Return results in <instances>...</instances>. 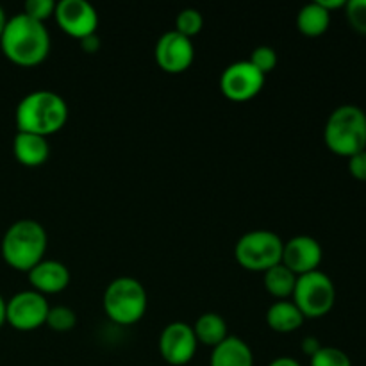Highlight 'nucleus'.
Returning a JSON list of instances; mask_svg holds the SVG:
<instances>
[{"label":"nucleus","mask_w":366,"mask_h":366,"mask_svg":"<svg viewBox=\"0 0 366 366\" xmlns=\"http://www.w3.org/2000/svg\"><path fill=\"white\" fill-rule=\"evenodd\" d=\"M0 49L7 61L16 66H38L50 54V34L45 24L32 20L25 13H18L7 18Z\"/></svg>","instance_id":"f257e3e1"},{"label":"nucleus","mask_w":366,"mask_h":366,"mask_svg":"<svg viewBox=\"0 0 366 366\" xmlns=\"http://www.w3.org/2000/svg\"><path fill=\"white\" fill-rule=\"evenodd\" d=\"M68 114V104L61 95L50 89L31 92L18 102L14 111L16 132H31L49 138L66 125Z\"/></svg>","instance_id":"f03ea898"},{"label":"nucleus","mask_w":366,"mask_h":366,"mask_svg":"<svg viewBox=\"0 0 366 366\" xmlns=\"http://www.w3.org/2000/svg\"><path fill=\"white\" fill-rule=\"evenodd\" d=\"M49 236L39 222L24 218L7 227L0 243V254L7 267L18 272H31L45 259Z\"/></svg>","instance_id":"7ed1b4c3"},{"label":"nucleus","mask_w":366,"mask_h":366,"mask_svg":"<svg viewBox=\"0 0 366 366\" xmlns=\"http://www.w3.org/2000/svg\"><path fill=\"white\" fill-rule=\"evenodd\" d=\"M325 147L340 157H352L366 149V113L345 104L329 114L324 127Z\"/></svg>","instance_id":"20e7f679"},{"label":"nucleus","mask_w":366,"mask_h":366,"mask_svg":"<svg viewBox=\"0 0 366 366\" xmlns=\"http://www.w3.org/2000/svg\"><path fill=\"white\" fill-rule=\"evenodd\" d=\"M104 313L117 325H134L145 317L149 297L134 277H118L107 285L102 297Z\"/></svg>","instance_id":"39448f33"},{"label":"nucleus","mask_w":366,"mask_h":366,"mask_svg":"<svg viewBox=\"0 0 366 366\" xmlns=\"http://www.w3.org/2000/svg\"><path fill=\"white\" fill-rule=\"evenodd\" d=\"M285 242L268 229L245 232L234 245V259L249 272H267L281 263Z\"/></svg>","instance_id":"423d86ee"},{"label":"nucleus","mask_w":366,"mask_h":366,"mask_svg":"<svg viewBox=\"0 0 366 366\" xmlns=\"http://www.w3.org/2000/svg\"><path fill=\"white\" fill-rule=\"evenodd\" d=\"M292 300L304 318H324L331 313L336 304V286L324 272H310L297 277Z\"/></svg>","instance_id":"0eeeda50"},{"label":"nucleus","mask_w":366,"mask_h":366,"mask_svg":"<svg viewBox=\"0 0 366 366\" xmlns=\"http://www.w3.org/2000/svg\"><path fill=\"white\" fill-rule=\"evenodd\" d=\"M50 304L34 290H25L7 300L6 324L20 332H31L46 324Z\"/></svg>","instance_id":"6e6552de"},{"label":"nucleus","mask_w":366,"mask_h":366,"mask_svg":"<svg viewBox=\"0 0 366 366\" xmlns=\"http://www.w3.org/2000/svg\"><path fill=\"white\" fill-rule=\"evenodd\" d=\"M264 77L249 59L229 64L220 75V92L231 102H249L263 89Z\"/></svg>","instance_id":"1a4fd4ad"},{"label":"nucleus","mask_w":366,"mask_h":366,"mask_svg":"<svg viewBox=\"0 0 366 366\" xmlns=\"http://www.w3.org/2000/svg\"><path fill=\"white\" fill-rule=\"evenodd\" d=\"M57 25L66 36L74 39H84L97 34L99 29V13L86 0H61L56 2L54 11Z\"/></svg>","instance_id":"9d476101"},{"label":"nucleus","mask_w":366,"mask_h":366,"mask_svg":"<svg viewBox=\"0 0 366 366\" xmlns=\"http://www.w3.org/2000/svg\"><path fill=\"white\" fill-rule=\"evenodd\" d=\"M154 59L167 74H184L195 61V45L192 39L179 34L177 31H168L157 39Z\"/></svg>","instance_id":"9b49d317"},{"label":"nucleus","mask_w":366,"mask_h":366,"mask_svg":"<svg viewBox=\"0 0 366 366\" xmlns=\"http://www.w3.org/2000/svg\"><path fill=\"white\" fill-rule=\"evenodd\" d=\"M199 342L192 325L184 322H172L161 331L159 354L168 365L184 366L195 357Z\"/></svg>","instance_id":"f8f14e48"},{"label":"nucleus","mask_w":366,"mask_h":366,"mask_svg":"<svg viewBox=\"0 0 366 366\" xmlns=\"http://www.w3.org/2000/svg\"><path fill=\"white\" fill-rule=\"evenodd\" d=\"M322 259H324L322 245L311 236H293L292 239L285 242V247H282L281 263L290 268L297 277L310 274V272H317L320 268Z\"/></svg>","instance_id":"ddd939ff"},{"label":"nucleus","mask_w":366,"mask_h":366,"mask_svg":"<svg viewBox=\"0 0 366 366\" xmlns=\"http://www.w3.org/2000/svg\"><path fill=\"white\" fill-rule=\"evenodd\" d=\"M31 290L46 295H57L70 286V270L64 263L56 259H43L36 264L31 272H27Z\"/></svg>","instance_id":"4468645a"},{"label":"nucleus","mask_w":366,"mask_h":366,"mask_svg":"<svg viewBox=\"0 0 366 366\" xmlns=\"http://www.w3.org/2000/svg\"><path fill=\"white\" fill-rule=\"evenodd\" d=\"M13 154L20 164L27 168L41 167L50 156L49 139L31 132H16L13 139Z\"/></svg>","instance_id":"2eb2a0df"},{"label":"nucleus","mask_w":366,"mask_h":366,"mask_svg":"<svg viewBox=\"0 0 366 366\" xmlns=\"http://www.w3.org/2000/svg\"><path fill=\"white\" fill-rule=\"evenodd\" d=\"M209 366H254L252 349L238 336H227L211 352Z\"/></svg>","instance_id":"dca6fc26"},{"label":"nucleus","mask_w":366,"mask_h":366,"mask_svg":"<svg viewBox=\"0 0 366 366\" xmlns=\"http://www.w3.org/2000/svg\"><path fill=\"white\" fill-rule=\"evenodd\" d=\"M304 315L300 313L299 307L293 304V300H275L267 311V324L268 327L279 335H290L297 329L302 327Z\"/></svg>","instance_id":"f3484780"},{"label":"nucleus","mask_w":366,"mask_h":366,"mask_svg":"<svg viewBox=\"0 0 366 366\" xmlns=\"http://www.w3.org/2000/svg\"><path fill=\"white\" fill-rule=\"evenodd\" d=\"M192 327L193 332H195L197 342L202 343V345L206 347H211V349L220 345V343L229 336L227 322H225V318L218 313L200 315Z\"/></svg>","instance_id":"a211bd4d"},{"label":"nucleus","mask_w":366,"mask_h":366,"mask_svg":"<svg viewBox=\"0 0 366 366\" xmlns=\"http://www.w3.org/2000/svg\"><path fill=\"white\" fill-rule=\"evenodd\" d=\"M329 25L331 13H327L318 2L306 4L297 14V29L307 38H320L329 31Z\"/></svg>","instance_id":"6ab92c4d"},{"label":"nucleus","mask_w":366,"mask_h":366,"mask_svg":"<svg viewBox=\"0 0 366 366\" xmlns=\"http://www.w3.org/2000/svg\"><path fill=\"white\" fill-rule=\"evenodd\" d=\"M263 285L267 293L277 300H292L293 290L297 285V275L290 268L279 263L263 274Z\"/></svg>","instance_id":"aec40b11"},{"label":"nucleus","mask_w":366,"mask_h":366,"mask_svg":"<svg viewBox=\"0 0 366 366\" xmlns=\"http://www.w3.org/2000/svg\"><path fill=\"white\" fill-rule=\"evenodd\" d=\"M204 29V16L199 9H193V7H188V9H182L181 13L175 16V29L179 34L186 36V38L192 39L193 36L200 34Z\"/></svg>","instance_id":"412c9836"},{"label":"nucleus","mask_w":366,"mask_h":366,"mask_svg":"<svg viewBox=\"0 0 366 366\" xmlns=\"http://www.w3.org/2000/svg\"><path fill=\"white\" fill-rule=\"evenodd\" d=\"M45 325L56 332H70L77 325V315L68 306H50Z\"/></svg>","instance_id":"4be33fe9"},{"label":"nucleus","mask_w":366,"mask_h":366,"mask_svg":"<svg viewBox=\"0 0 366 366\" xmlns=\"http://www.w3.org/2000/svg\"><path fill=\"white\" fill-rule=\"evenodd\" d=\"M311 366H352L349 354L338 347H322L315 356L310 357Z\"/></svg>","instance_id":"5701e85b"},{"label":"nucleus","mask_w":366,"mask_h":366,"mask_svg":"<svg viewBox=\"0 0 366 366\" xmlns=\"http://www.w3.org/2000/svg\"><path fill=\"white\" fill-rule=\"evenodd\" d=\"M249 61L257 68V70L261 71V74L264 75V77H267L270 71H274L275 68H277L279 56H277V52L272 49V46L261 45V46H256V49L252 50Z\"/></svg>","instance_id":"b1692460"},{"label":"nucleus","mask_w":366,"mask_h":366,"mask_svg":"<svg viewBox=\"0 0 366 366\" xmlns=\"http://www.w3.org/2000/svg\"><path fill=\"white\" fill-rule=\"evenodd\" d=\"M345 18L354 32L366 36V0H349L345 4Z\"/></svg>","instance_id":"393cba45"},{"label":"nucleus","mask_w":366,"mask_h":366,"mask_svg":"<svg viewBox=\"0 0 366 366\" xmlns=\"http://www.w3.org/2000/svg\"><path fill=\"white\" fill-rule=\"evenodd\" d=\"M56 2L54 0H27L24 6V13L31 16L32 20L45 24L49 18L54 16Z\"/></svg>","instance_id":"a878e982"},{"label":"nucleus","mask_w":366,"mask_h":366,"mask_svg":"<svg viewBox=\"0 0 366 366\" xmlns=\"http://www.w3.org/2000/svg\"><path fill=\"white\" fill-rule=\"evenodd\" d=\"M349 172L356 181L366 182V150L349 157Z\"/></svg>","instance_id":"bb28decb"},{"label":"nucleus","mask_w":366,"mask_h":366,"mask_svg":"<svg viewBox=\"0 0 366 366\" xmlns=\"http://www.w3.org/2000/svg\"><path fill=\"white\" fill-rule=\"evenodd\" d=\"M322 347L324 345L320 343V340L315 338V336H307V338L302 340V352L310 357L315 356V354H317Z\"/></svg>","instance_id":"cd10ccee"},{"label":"nucleus","mask_w":366,"mask_h":366,"mask_svg":"<svg viewBox=\"0 0 366 366\" xmlns=\"http://www.w3.org/2000/svg\"><path fill=\"white\" fill-rule=\"evenodd\" d=\"M81 49H82V52H86V54H95L97 50L100 49L99 34H92V36H88V38L81 39Z\"/></svg>","instance_id":"c85d7f7f"},{"label":"nucleus","mask_w":366,"mask_h":366,"mask_svg":"<svg viewBox=\"0 0 366 366\" xmlns=\"http://www.w3.org/2000/svg\"><path fill=\"white\" fill-rule=\"evenodd\" d=\"M322 7H324L327 13H332V11H338V9H345V4L347 0H317Z\"/></svg>","instance_id":"c756f323"},{"label":"nucleus","mask_w":366,"mask_h":366,"mask_svg":"<svg viewBox=\"0 0 366 366\" xmlns=\"http://www.w3.org/2000/svg\"><path fill=\"white\" fill-rule=\"evenodd\" d=\"M268 366H302L295 357H290V356H282V357H275Z\"/></svg>","instance_id":"7c9ffc66"},{"label":"nucleus","mask_w":366,"mask_h":366,"mask_svg":"<svg viewBox=\"0 0 366 366\" xmlns=\"http://www.w3.org/2000/svg\"><path fill=\"white\" fill-rule=\"evenodd\" d=\"M6 307H7V300L0 295V329L6 325Z\"/></svg>","instance_id":"2f4dec72"},{"label":"nucleus","mask_w":366,"mask_h":366,"mask_svg":"<svg viewBox=\"0 0 366 366\" xmlns=\"http://www.w3.org/2000/svg\"><path fill=\"white\" fill-rule=\"evenodd\" d=\"M6 24H7V14L6 11L2 9V6H0V38H2V32L4 29H6Z\"/></svg>","instance_id":"473e14b6"},{"label":"nucleus","mask_w":366,"mask_h":366,"mask_svg":"<svg viewBox=\"0 0 366 366\" xmlns=\"http://www.w3.org/2000/svg\"><path fill=\"white\" fill-rule=\"evenodd\" d=\"M365 150H366V149H365Z\"/></svg>","instance_id":"72a5a7b5"}]
</instances>
